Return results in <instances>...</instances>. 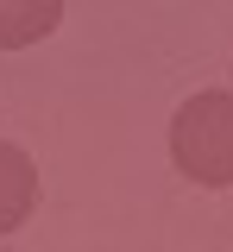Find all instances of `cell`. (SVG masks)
<instances>
[{
	"label": "cell",
	"mask_w": 233,
	"mask_h": 252,
	"mask_svg": "<svg viewBox=\"0 0 233 252\" xmlns=\"http://www.w3.org/2000/svg\"><path fill=\"white\" fill-rule=\"evenodd\" d=\"M170 158L202 189H227L233 183V94L227 89H202V94H189L176 107V120H170Z\"/></svg>",
	"instance_id": "cell-1"
},
{
	"label": "cell",
	"mask_w": 233,
	"mask_h": 252,
	"mask_svg": "<svg viewBox=\"0 0 233 252\" xmlns=\"http://www.w3.org/2000/svg\"><path fill=\"white\" fill-rule=\"evenodd\" d=\"M32 208H38V170H32V158L19 152V145L0 139V233L26 227Z\"/></svg>",
	"instance_id": "cell-2"
},
{
	"label": "cell",
	"mask_w": 233,
	"mask_h": 252,
	"mask_svg": "<svg viewBox=\"0 0 233 252\" xmlns=\"http://www.w3.org/2000/svg\"><path fill=\"white\" fill-rule=\"evenodd\" d=\"M63 19V0H0V51H26L51 38Z\"/></svg>",
	"instance_id": "cell-3"
}]
</instances>
